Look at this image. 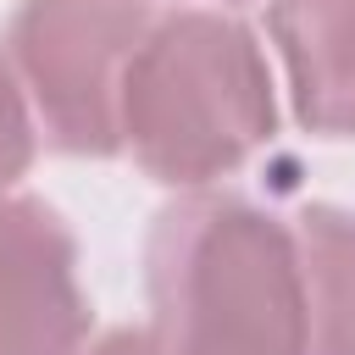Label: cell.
I'll return each instance as SVG.
<instances>
[{
	"instance_id": "1",
	"label": "cell",
	"mask_w": 355,
	"mask_h": 355,
	"mask_svg": "<svg viewBox=\"0 0 355 355\" xmlns=\"http://www.w3.org/2000/svg\"><path fill=\"white\" fill-rule=\"evenodd\" d=\"M144 266L155 355H305L288 216L200 189L155 216Z\"/></svg>"
},
{
	"instance_id": "6",
	"label": "cell",
	"mask_w": 355,
	"mask_h": 355,
	"mask_svg": "<svg viewBox=\"0 0 355 355\" xmlns=\"http://www.w3.org/2000/svg\"><path fill=\"white\" fill-rule=\"evenodd\" d=\"M305 300V355H355V216L305 205L288 216Z\"/></svg>"
},
{
	"instance_id": "7",
	"label": "cell",
	"mask_w": 355,
	"mask_h": 355,
	"mask_svg": "<svg viewBox=\"0 0 355 355\" xmlns=\"http://www.w3.org/2000/svg\"><path fill=\"white\" fill-rule=\"evenodd\" d=\"M33 161V116H28V94L11 72V61L0 55V194L28 172Z\"/></svg>"
},
{
	"instance_id": "2",
	"label": "cell",
	"mask_w": 355,
	"mask_h": 355,
	"mask_svg": "<svg viewBox=\"0 0 355 355\" xmlns=\"http://www.w3.org/2000/svg\"><path fill=\"white\" fill-rule=\"evenodd\" d=\"M116 133L172 189L239 172L277 133V94L255 33L200 6L150 22L122 72Z\"/></svg>"
},
{
	"instance_id": "4",
	"label": "cell",
	"mask_w": 355,
	"mask_h": 355,
	"mask_svg": "<svg viewBox=\"0 0 355 355\" xmlns=\"http://www.w3.org/2000/svg\"><path fill=\"white\" fill-rule=\"evenodd\" d=\"M83 338L72 227L33 194H0V355H72Z\"/></svg>"
},
{
	"instance_id": "8",
	"label": "cell",
	"mask_w": 355,
	"mask_h": 355,
	"mask_svg": "<svg viewBox=\"0 0 355 355\" xmlns=\"http://www.w3.org/2000/svg\"><path fill=\"white\" fill-rule=\"evenodd\" d=\"M72 355H155V344H150V333L116 327V333H105V338H94V344H78Z\"/></svg>"
},
{
	"instance_id": "5",
	"label": "cell",
	"mask_w": 355,
	"mask_h": 355,
	"mask_svg": "<svg viewBox=\"0 0 355 355\" xmlns=\"http://www.w3.org/2000/svg\"><path fill=\"white\" fill-rule=\"evenodd\" d=\"M272 44L288 72V100L305 133H355V0H272Z\"/></svg>"
},
{
	"instance_id": "3",
	"label": "cell",
	"mask_w": 355,
	"mask_h": 355,
	"mask_svg": "<svg viewBox=\"0 0 355 355\" xmlns=\"http://www.w3.org/2000/svg\"><path fill=\"white\" fill-rule=\"evenodd\" d=\"M150 33L144 0H22L6 33V61L67 155H116L122 72Z\"/></svg>"
}]
</instances>
